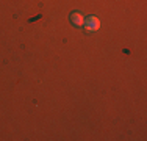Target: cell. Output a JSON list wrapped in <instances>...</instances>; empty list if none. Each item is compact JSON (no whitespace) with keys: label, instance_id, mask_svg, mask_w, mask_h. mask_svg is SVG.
I'll use <instances>...</instances> for the list:
<instances>
[{"label":"cell","instance_id":"obj_2","mask_svg":"<svg viewBox=\"0 0 147 141\" xmlns=\"http://www.w3.org/2000/svg\"><path fill=\"white\" fill-rule=\"evenodd\" d=\"M71 20H72V24L74 25H77V27H83L85 25V16H83L82 13H72L71 14Z\"/></svg>","mask_w":147,"mask_h":141},{"label":"cell","instance_id":"obj_1","mask_svg":"<svg viewBox=\"0 0 147 141\" xmlns=\"http://www.w3.org/2000/svg\"><path fill=\"white\" fill-rule=\"evenodd\" d=\"M85 28L86 31H97L100 28V19L96 16H89L88 19H85Z\"/></svg>","mask_w":147,"mask_h":141}]
</instances>
